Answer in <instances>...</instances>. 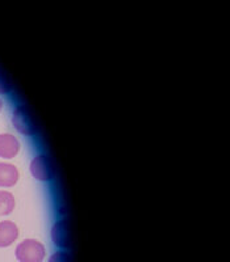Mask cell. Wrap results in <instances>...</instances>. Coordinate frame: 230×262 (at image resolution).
Listing matches in <instances>:
<instances>
[{
  "label": "cell",
  "instance_id": "cell-3",
  "mask_svg": "<svg viewBox=\"0 0 230 262\" xmlns=\"http://www.w3.org/2000/svg\"><path fill=\"white\" fill-rule=\"evenodd\" d=\"M30 173L39 181H50L55 176V169L48 155H37L30 163Z\"/></svg>",
  "mask_w": 230,
  "mask_h": 262
},
{
  "label": "cell",
  "instance_id": "cell-4",
  "mask_svg": "<svg viewBox=\"0 0 230 262\" xmlns=\"http://www.w3.org/2000/svg\"><path fill=\"white\" fill-rule=\"evenodd\" d=\"M51 238H53L54 244L58 248H66L70 247V242H71V233H70V226L69 222L66 219H61L57 223L53 226L51 229Z\"/></svg>",
  "mask_w": 230,
  "mask_h": 262
},
{
  "label": "cell",
  "instance_id": "cell-11",
  "mask_svg": "<svg viewBox=\"0 0 230 262\" xmlns=\"http://www.w3.org/2000/svg\"><path fill=\"white\" fill-rule=\"evenodd\" d=\"M2 107H3V102H2V100H0V111H2Z\"/></svg>",
  "mask_w": 230,
  "mask_h": 262
},
{
  "label": "cell",
  "instance_id": "cell-8",
  "mask_svg": "<svg viewBox=\"0 0 230 262\" xmlns=\"http://www.w3.org/2000/svg\"><path fill=\"white\" fill-rule=\"evenodd\" d=\"M15 209V196L9 191L0 190V216L9 215Z\"/></svg>",
  "mask_w": 230,
  "mask_h": 262
},
{
  "label": "cell",
  "instance_id": "cell-6",
  "mask_svg": "<svg viewBox=\"0 0 230 262\" xmlns=\"http://www.w3.org/2000/svg\"><path fill=\"white\" fill-rule=\"evenodd\" d=\"M18 227L11 221L0 222V248L9 247L17 240Z\"/></svg>",
  "mask_w": 230,
  "mask_h": 262
},
{
  "label": "cell",
  "instance_id": "cell-1",
  "mask_svg": "<svg viewBox=\"0 0 230 262\" xmlns=\"http://www.w3.org/2000/svg\"><path fill=\"white\" fill-rule=\"evenodd\" d=\"M46 256L44 244L37 240L27 238L16 248V258L20 262H42Z\"/></svg>",
  "mask_w": 230,
  "mask_h": 262
},
{
  "label": "cell",
  "instance_id": "cell-2",
  "mask_svg": "<svg viewBox=\"0 0 230 262\" xmlns=\"http://www.w3.org/2000/svg\"><path fill=\"white\" fill-rule=\"evenodd\" d=\"M12 122L16 130L24 135H34L37 133V125L33 119L32 114L27 107L20 105L15 107L12 114Z\"/></svg>",
  "mask_w": 230,
  "mask_h": 262
},
{
  "label": "cell",
  "instance_id": "cell-7",
  "mask_svg": "<svg viewBox=\"0 0 230 262\" xmlns=\"http://www.w3.org/2000/svg\"><path fill=\"white\" fill-rule=\"evenodd\" d=\"M18 170L15 165L0 163V188H11L17 182Z\"/></svg>",
  "mask_w": 230,
  "mask_h": 262
},
{
  "label": "cell",
  "instance_id": "cell-5",
  "mask_svg": "<svg viewBox=\"0 0 230 262\" xmlns=\"http://www.w3.org/2000/svg\"><path fill=\"white\" fill-rule=\"evenodd\" d=\"M18 151H20V143L17 138L8 133L0 134V158L12 159L17 155Z\"/></svg>",
  "mask_w": 230,
  "mask_h": 262
},
{
  "label": "cell",
  "instance_id": "cell-9",
  "mask_svg": "<svg viewBox=\"0 0 230 262\" xmlns=\"http://www.w3.org/2000/svg\"><path fill=\"white\" fill-rule=\"evenodd\" d=\"M49 262H72V258L70 253L65 252V250H60V252L51 254Z\"/></svg>",
  "mask_w": 230,
  "mask_h": 262
},
{
  "label": "cell",
  "instance_id": "cell-10",
  "mask_svg": "<svg viewBox=\"0 0 230 262\" xmlns=\"http://www.w3.org/2000/svg\"><path fill=\"white\" fill-rule=\"evenodd\" d=\"M11 90H12V84L6 75L0 71V95H6V93L11 92Z\"/></svg>",
  "mask_w": 230,
  "mask_h": 262
}]
</instances>
